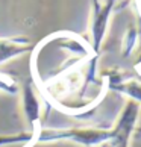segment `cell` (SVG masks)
Here are the masks:
<instances>
[{
    "label": "cell",
    "instance_id": "8992f818",
    "mask_svg": "<svg viewBox=\"0 0 141 147\" xmlns=\"http://www.w3.org/2000/svg\"><path fill=\"white\" fill-rule=\"evenodd\" d=\"M109 90L121 92V94L129 97V100H135L141 105V84L137 80H124L120 85H115Z\"/></svg>",
    "mask_w": 141,
    "mask_h": 147
},
{
    "label": "cell",
    "instance_id": "277c9868",
    "mask_svg": "<svg viewBox=\"0 0 141 147\" xmlns=\"http://www.w3.org/2000/svg\"><path fill=\"white\" fill-rule=\"evenodd\" d=\"M23 112L24 117L28 120V123L30 124L32 130L36 127L38 121H40V114H41V103L38 96L35 94L34 85L30 80L24 84L23 86Z\"/></svg>",
    "mask_w": 141,
    "mask_h": 147
},
{
    "label": "cell",
    "instance_id": "7a4b0ae2",
    "mask_svg": "<svg viewBox=\"0 0 141 147\" xmlns=\"http://www.w3.org/2000/svg\"><path fill=\"white\" fill-rule=\"evenodd\" d=\"M141 114V105L135 100H129L124 103L123 109L120 111L118 117L111 127L112 138L108 141L106 146L109 147H129L131 138L135 132Z\"/></svg>",
    "mask_w": 141,
    "mask_h": 147
},
{
    "label": "cell",
    "instance_id": "6da1fadb",
    "mask_svg": "<svg viewBox=\"0 0 141 147\" xmlns=\"http://www.w3.org/2000/svg\"><path fill=\"white\" fill-rule=\"evenodd\" d=\"M112 132L111 129L103 127H70V129H41L36 134V141H59L70 140L76 144L85 147H97L103 146L111 141Z\"/></svg>",
    "mask_w": 141,
    "mask_h": 147
},
{
    "label": "cell",
    "instance_id": "5b68a950",
    "mask_svg": "<svg viewBox=\"0 0 141 147\" xmlns=\"http://www.w3.org/2000/svg\"><path fill=\"white\" fill-rule=\"evenodd\" d=\"M28 52H30V42L26 38H0V65Z\"/></svg>",
    "mask_w": 141,
    "mask_h": 147
},
{
    "label": "cell",
    "instance_id": "3957f363",
    "mask_svg": "<svg viewBox=\"0 0 141 147\" xmlns=\"http://www.w3.org/2000/svg\"><path fill=\"white\" fill-rule=\"evenodd\" d=\"M117 0H105L103 3L100 0H93V8H91L90 17V35H91V50L96 55H99L102 42L106 35L108 24H109L111 14L115 9Z\"/></svg>",
    "mask_w": 141,
    "mask_h": 147
},
{
    "label": "cell",
    "instance_id": "52a82bcc",
    "mask_svg": "<svg viewBox=\"0 0 141 147\" xmlns=\"http://www.w3.org/2000/svg\"><path fill=\"white\" fill-rule=\"evenodd\" d=\"M140 38L138 34V29L134 23H131L128 26L126 32H124V36H123V42H121V53H123V58H129L132 55L135 46H137V41Z\"/></svg>",
    "mask_w": 141,
    "mask_h": 147
}]
</instances>
